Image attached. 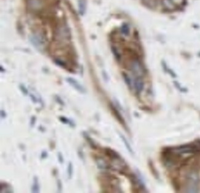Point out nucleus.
I'll return each instance as SVG.
<instances>
[{
	"label": "nucleus",
	"mask_w": 200,
	"mask_h": 193,
	"mask_svg": "<svg viewBox=\"0 0 200 193\" xmlns=\"http://www.w3.org/2000/svg\"><path fill=\"white\" fill-rule=\"evenodd\" d=\"M133 86L137 94H140L144 89V83L141 77H137L133 82Z\"/></svg>",
	"instance_id": "f257e3e1"
},
{
	"label": "nucleus",
	"mask_w": 200,
	"mask_h": 193,
	"mask_svg": "<svg viewBox=\"0 0 200 193\" xmlns=\"http://www.w3.org/2000/svg\"><path fill=\"white\" fill-rule=\"evenodd\" d=\"M67 81L71 86H73L74 88H75L77 90H78V92H80L81 93H84L85 92V90L83 88V87L76 80H74V79L70 78V77H69V78L67 79Z\"/></svg>",
	"instance_id": "f03ea898"
},
{
	"label": "nucleus",
	"mask_w": 200,
	"mask_h": 193,
	"mask_svg": "<svg viewBox=\"0 0 200 193\" xmlns=\"http://www.w3.org/2000/svg\"><path fill=\"white\" fill-rule=\"evenodd\" d=\"M105 153L107 155L111 158L112 159H115V160H121L122 158L120 154L114 150H112L110 148H105Z\"/></svg>",
	"instance_id": "7ed1b4c3"
},
{
	"label": "nucleus",
	"mask_w": 200,
	"mask_h": 193,
	"mask_svg": "<svg viewBox=\"0 0 200 193\" xmlns=\"http://www.w3.org/2000/svg\"><path fill=\"white\" fill-rule=\"evenodd\" d=\"M111 109L112 111L114 112V115L115 116V117L117 118V120L124 127H126V123H125V121L124 120V118H123V117L121 116V115L120 114V113L118 112V110L114 107V106H111Z\"/></svg>",
	"instance_id": "20e7f679"
},
{
	"label": "nucleus",
	"mask_w": 200,
	"mask_h": 193,
	"mask_svg": "<svg viewBox=\"0 0 200 193\" xmlns=\"http://www.w3.org/2000/svg\"><path fill=\"white\" fill-rule=\"evenodd\" d=\"M83 136L84 137V138L86 139V140L88 142L89 145H90V147L93 148V149H96L97 148V145L95 144V143L93 141V140L91 139V137H90V136L87 134L86 132H83Z\"/></svg>",
	"instance_id": "39448f33"
},
{
	"label": "nucleus",
	"mask_w": 200,
	"mask_h": 193,
	"mask_svg": "<svg viewBox=\"0 0 200 193\" xmlns=\"http://www.w3.org/2000/svg\"><path fill=\"white\" fill-rule=\"evenodd\" d=\"M32 192L37 193L40 192V186L38 183V178L36 176L34 177L33 178V184L32 188Z\"/></svg>",
	"instance_id": "423d86ee"
},
{
	"label": "nucleus",
	"mask_w": 200,
	"mask_h": 193,
	"mask_svg": "<svg viewBox=\"0 0 200 193\" xmlns=\"http://www.w3.org/2000/svg\"><path fill=\"white\" fill-rule=\"evenodd\" d=\"M59 120L62 123L65 124H68L71 127H75V124H74V123L72 120H71L70 119L67 118V117H59Z\"/></svg>",
	"instance_id": "0eeeda50"
},
{
	"label": "nucleus",
	"mask_w": 200,
	"mask_h": 193,
	"mask_svg": "<svg viewBox=\"0 0 200 193\" xmlns=\"http://www.w3.org/2000/svg\"><path fill=\"white\" fill-rule=\"evenodd\" d=\"M120 136L121 139H122V140H123V142L124 144L125 145V146H126V148H127L128 150L129 151V152L130 153H132H132H133V150H132V148H131L130 144H129L128 141L127 140V139H126V138H125V137H124L123 135H122V134H120Z\"/></svg>",
	"instance_id": "6e6552de"
},
{
	"label": "nucleus",
	"mask_w": 200,
	"mask_h": 193,
	"mask_svg": "<svg viewBox=\"0 0 200 193\" xmlns=\"http://www.w3.org/2000/svg\"><path fill=\"white\" fill-rule=\"evenodd\" d=\"M123 78H124V80L125 82H126V83L127 84L128 87L129 88H132V87L133 86V83L132 82V80H131L130 77L128 76V75H127L126 74H125V73H123Z\"/></svg>",
	"instance_id": "1a4fd4ad"
},
{
	"label": "nucleus",
	"mask_w": 200,
	"mask_h": 193,
	"mask_svg": "<svg viewBox=\"0 0 200 193\" xmlns=\"http://www.w3.org/2000/svg\"><path fill=\"white\" fill-rule=\"evenodd\" d=\"M67 174H68V178L71 179L72 178V175H73V164L71 162H70L68 165Z\"/></svg>",
	"instance_id": "9d476101"
},
{
	"label": "nucleus",
	"mask_w": 200,
	"mask_h": 193,
	"mask_svg": "<svg viewBox=\"0 0 200 193\" xmlns=\"http://www.w3.org/2000/svg\"><path fill=\"white\" fill-rule=\"evenodd\" d=\"M144 2L146 4L147 6L151 7H155L156 4L155 0H144Z\"/></svg>",
	"instance_id": "9b49d317"
},
{
	"label": "nucleus",
	"mask_w": 200,
	"mask_h": 193,
	"mask_svg": "<svg viewBox=\"0 0 200 193\" xmlns=\"http://www.w3.org/2000/svg\"><path fill=\"white\" fill-rule=\"evenodd\" d=\"M122 32L124 34H128L129 32V28L127 25H124L122 27Z\"/></svg>",
	"instance_id": "f8f14e48"
},
{
	"label": "nucleus",
	"mask_w": 200,
	"mask_h": 193,
	"mask_svg": "<svg viewBox=\"0 0 200 193\" xmlns=\"http://www.w3.org/2000/svg\"><path fill=\"white\" fill-rule=\"evenodd\" d=\"M85 7H86L85 3L83 1H81L80 3V12H81V14H83V12L85 10Z\"/></svg>",
	"instance_id": "ddd939ff"
},
{
	"label": "nucleus",
	"mask_w": 200,
	"mask_h": 193,
	"mask_svg": "<svg viewBox=\"0 0 200 193\" xmlns=\"http://www.w3.org/2000/svg\"><path fill=\"white\" fill-rule=\"evenodd\" d=\"M57 158H58L59 162L60 164H62V163L64 162V157H63V155H62V154L60 152H59V153H58Z\"/></svg>",
	"instance_id": "4468645a"
},
{
	"label": "nucleus",
	"mask_w": 200,
	"mask_h": 193,
	"mask_svg": "<svg viewBox=\"0 0 200 193\" xmlns=\"http://www.w3.org/2000/svg\"><path fill=\"white\" fill-rule=\"evenodd\" d=\"M36 118L35 116H33V117H32L31 119H30V127H33L35 124V123H36Z\"/></svg>",
	"instance_id": "2eb2a0df"
},
{
	"label": "nucleus",
	"mask_w": 200,
	"mask_h": 193,
	"mask_svg": "<svg viewBox=\"0 0 200 193\" xmlns=\"http://www.w3.org/2000/svg\"><path fill=\"white\" fill-rule=\"evenodd\" d=\"M57 189H58V191L59 192H61L62 190V182L60 181V180H57Z\"/></svg>",
	"instance_id": "dca6fc26"
},
{
	"label": "nucleus",
	"mask_w": 200,
	"mask_h": 193,
	"mask_svg": "<svg viewBox=\"0 0 200 193\" xmlns=\"http://www.w3.org/2000/svg\"><path fill=\"white\" fill-rule=\"evenodd\" d=\"M47 156H48V154H47V153L46 151H42L41 154V159H45V158H46Z\"/></svg>",
	"instance_id": "f3484780"
},
{
	"label": "nucleus",
	"mask_w": 200,
	"mask_h": 193,
	"mask_svg": "<svg viewBox=\"0 0 200 193\" xmlns=\"http://www.w3.org/2000/svg\"><path fill=\"white\" fill-rule=\"evenodd\" d=\"M1 117L2 118H5L6 117V113L4 110H1Z\"/></svg>",
	"instance_id": "a211bd4d"
},
{
	"label": "nucleus",
	"mask_w": 200,
	"mask_h": 193,
	"mask_svg": "<svg viewBox=\"0 0 200 193\" xmlns=\"http://www.w3.org/2000/svg\"><path fill=\"white\" fill-rule=\"evenodd\" d=\"M20 89H22V91L25 94H27V89H26V88H25L23 86L21 85V86H20Z\"/></svg>",
	"instance_id": "6ab92c4d"
}]
</instances>
